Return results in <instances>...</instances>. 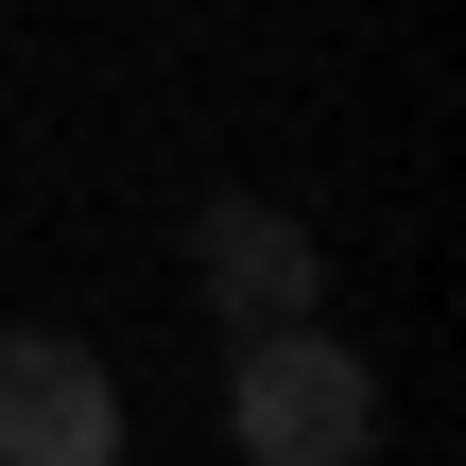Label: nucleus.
Wrapping results in <instances>:
<instances>
[{
  "mask_svg": "<svg viewBox=\"0 0 466 466\" xmlns=\"http://www.w3.org/2000/svg\"><path fill=\"white\" fill-rule=\"evenodd\" d=\"M225 432H242V466H363L380 450V363L346 329H242L225 346Z\"/></svg>",
  "mask_w": 466,
  "mask_h": 466,
  "instance_id": "obj_1",
  "label": "nucleus"
},
{
  "mask_svg": "<svg viewBox=\"0 0 466 466\" xmlns=\"http://www.w3.org/2000/svg\"><path fill=\"white\" fill-rule=\"evenodd\" d=\"M190 294H208V329L242 346V329H311L329 259H311V225H294L277 190H208V208H190Z\"/></svg>",
  "mask_w": 466,
  "mask_h": 466,
  "instance_id": "obj_2",
  "label": "nucleus"
},
{
  "mask_svg": "<svg viewBox=\"0 0 466 466\" xmlns=\"http://www.w3.org/2000/svg\"><path fill=\"white\" fill-rule=\"evenodd\" d=\"M0 466H121V380L69 329H0Z\"/></svg>",
  "mask_w": 466,
  "mask_h": 466,
  "instance_id": "obj_3",
  "label": "nucleus"
}]
</instances>
